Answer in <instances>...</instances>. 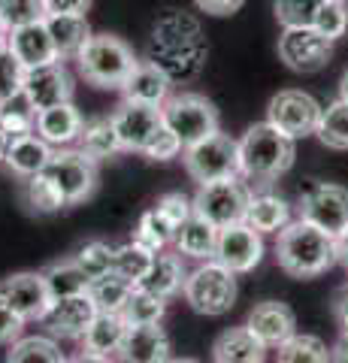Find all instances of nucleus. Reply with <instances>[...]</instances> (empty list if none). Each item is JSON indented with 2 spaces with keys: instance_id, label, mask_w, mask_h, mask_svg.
Returning a JSON list of instances; mask_svg holds the SVG:
<instances>
[{
  "instance_id": "f257e3e1",
  "label": "nucleus",
  "mask_w": 348,
  "mask_h": 363,
  "mask_svg": "<svg viewBox=\"0 0 348 363\" xmlns=\"http://www.w3.org/2000/svg\"><path fill=\"white\" fill-rule=\"evenodd\" d=\"M206 58H209V43L194 16L170 9L167 16L155 21L149 37V61L158 64L170 76L173 85L197 79L200 70L206 67Z\"/></svg>"
},
{
  "instance_id": "f03ea898",
  "label": "nucleus",
  "mask_w": 348,
  "mask_h": 363,
  "mask_svg": "<svg viewBox=\"0 0 348 363\" xmlns=\"http://www.w3.org/2000/svg\"><path fill=\"white\" fill-rule=\"evenodd\" d=\"M276 260L288 276L294 279H312L327 272L339 260V245L336 236L318 230L309 221H291L276 242Z\"/></svg>"
},
{
  "instance_id": "7ed1b4c3",
  "label": "nucleus",
  "mask_w": 348,
  "mask_h": 363,
  "mask_svg": "<svg viewBox=\"0 0 348 363\" xmlns=\"http://www.w3.org/2000/svg\"><path fill=\"white\" fill-rule=\"evenodd\" d=\"M297 145L269 121L252 124L240 140V176L249 182H273L294 167Z\"/></svg>"
},
{
  "instance_id": "20e7f679",
  "label": "nucleus",
  "mask_w": 348,
  "mask_h": 363,
  "mask_svg": "<svg viewBox=\"0 0 348 363\" xmlns=\"http://www.w3.org/2000/svg\"><path fill=\"white\" fill-rule=\"evenodd\" d=\"M76 67L88 85L94 88H121L130 70L137 67V55L121 37L94 33L85 49L76 55Z\"/></svg>"
},
{
  "instance_id": "39448f33",
  "label": "nucleus",
  "mask_w": 348,
  "mask_h": 363,
  "mask_svg": "<svg viewBox=\"0 0 348 363\" xmlns=\"http://www.w3.org/2000/svg\"><path fill=\"white\" fill-rule=\"evenodd\" d=\"M182 291L194 312L218 318L224 312H230V306L237 303V272L212 257L191 272Z\"/></svg>"
},
{
  "instance_id": "423d86ee",
  "label": "nucleus",
  "mask_w": 348,
  "mask_h": 363,
  "mask_svg": "<svg viewBox=\"0 0 348 363\" xmlns=\"http://www.w3.org/2000/svg\"><path fill=\"white\" fill-rule=\"evenodd\" d=\"M164 124L170 128L182 145H197L200 140L218 133V109L209 97L197 94V91H182V94H170L167 104L161 106Z\"/></svg>"
},
{
  "instance_id": "0eeeda50",
  "label": "nucleus",
  "mask_w": 348,
  "mask_h": 363,
  "mask_svg": "<svg viewBox=\"0 0 348 363\" xmlns=\"http://www.w3.org/2000/svg\"><path fill=\"white\" fill-rule=\"evenodd\" d=\"M185 169L197 185L240 176V140L228 133H212L185 149Z\"/></svg>"
},
{
  "instance_id": "6e6552de",
  "label": "nucleus",
  "mask_w": 348,
  "mask_h": 363,
  "mask_svg": "<svg viewBox=\"0 0 348 363\" xmlns=\"http://www.w3.org/2000/svg\"><path fill=\"white\" fill-rule=\"evenodd\" d=\"M249 200H252V191L242 185L240 176H230V179H218V182L200 185L197 197H194V212L203 215L206 221H212L221 230V227L245 221Z\"/></svg>"
},
{
  "instance_id": "1a4fd4ad",
  "label": "nucleus",
  "mask_w": 348,
  "mask_h": 363,
  "mask_svg": "<svg viewBox=\"0 0 348 363\" xmlns=\"http://www.w3.org/2000/svg\"><path fill=\"white\" fill-rule=\"evenodd\" d=\"M49 176V182L61 191V197L67 206L82 203L94 194L97 188V161H91L79 149H61L52 155L49 167L43 169Z\"/></svg>"
},
{
  "instance_id": "9d476101",
  "label": "nucleus",
  "mask_w": 348,
  "mask_h": 363,
  "mask_svg": "<svg viewBox=\"0 0 348 363\" xmlns=\"http://www.w3.org/2000/svg\"><path fill=\"white\" fill-rule=\"evenodd\" d=\"M321 112H324V106L312 94L297 91V88H285L269 100L266 121L282 133H288L291 140H300V136H312L318 130Z\"/></svg>"
},
{
  "instance_id": "9b49d317",
  "label": "nucleus",
  "mask_w": 348,
  "mask_h": 363,
  "mask_svg": "<svg viewBox=\"0 0 348 363\" xmlns=\"http://www.w3.org/2000/svg\"><path fill=\"white\" fill-rule=\"evenodd\" d=\"M300 218L330 236H342L348 230V188L333 182L309 185L300 200Z\"/></svg>"
},
{
  "instance_id": "f8f14e48",
  "label": "nucleus",
  "mask_w": 348,
  "mask_h": 363,
  "mask_svg": "<svg viewBox=\"0 0 348 363\" xmlns=\"http://www.w3.org/2000/svg\"><path fill=\"white\" fill-rule=\"evenodd\" d=\"M279 58L294 73H318L333 58V43L315 28H285L279 37Z\"/></svg>"
},
{
  "instance_id": "ddd939ff",
  "label": "nucleus",
  "mask_w": 348,
  "mask_h": 363,
  "mask_svg": "<svg viewBox=\"0 0 348 363\" xmlns=\"http://www.w3.org/2000/svg\"><path fill=\"white\" fill-rule=\"evenodd\" d=\"M112 124H116L121 149L142 155V149L152 143V136L164 128V112H161V106L125 100V104L112 112Z\"/></svg>"
},
{
  "instance_id": "4468645a",
  "label": "nucleus",
  "mask_w": 348,
  "mask_h": 363,
  "mask_svg": "<svg viewBox=\"0 0 348 363\" xmlns=\"http://www.w3.org/2000/svg\"><path fill=\"white\" fill-rule=\"evenodd\" d=\"M264 257V240L252 224H230L218 230V245H215V260L233 272H252Z\"/></svg>"
},
{
  "instance_id": "2eb2a0df",
  "label": "nucleus",
  "mask_w": 348,
  "mask_h": 363,
  "mask_svg": "<svg viewBox=\"0 0 348 363\" xmlns=\"http://www.w3.org/2000/svg\"><path fill=\"white\" fill-rule=\"evenodd\" d=\"M21 88L25 94L33 100L37 109H49L73 100V76L64 67V61H52L43 67H33V70H25V79H21Z\"/></svg>"
},
{
  "instance_id": "dca6fc26",
  "label": "nucleus",
  "mask_w": 348,
  "mask_h": 363,
  "mask_svg": "<svg viewBox=\"0 0 348 363\" xmlns=\"http://www.w3.org/2000/svg\"><path fill=\"white\" fill-rule=\"evenodd\" d=\"M0 294L25 321H43L49 306L55 303L43 272H16V276L0 281Z\"/></svg>"
},
{
  "instance_id": "f3484780",
  "label": "nucleus",
  "mask_w": 348,
  "mask_h": 363,
  "mask_svg": "<svg viewBox=\"0 0 348 363\" xmlns=\"http://www.w3.org/2000/svg\"><path fill=\"white\" fill-rule=\"evenodd\" d=\"M97 318V306L91 300V294H76V297H64V300H55L46 312V327L52 336H61V339H82L85 330L91 327V321Z\"/></svg>"
},
{
  "instance_id": "a211bd4d",
  "label": "nucleus",
  "mask_w": 348,
  "mask_h": 363,
  "mask_svg": "<svg viewBox=\"0 0 348 363\" xmlns=\"http://www.w3.org/2000/svg\"><path fill=\"white\" fill-rule=\"evenodd\" d=\"M9 52L16 55V61L25 67V70H33V67H43V64H52V61H61L58 58V49L52 43V33L46 18L43 21H33V25L25 28H13L6 37Z\"/></svg>"
},
{
  "instance_id": "6ab92c4d",
  "label": "nucleus",
  "mask_w": 348,
  "mask_h": 363,
  "mask_svg": "<svg viewBox=\"0 0 348 363\" xmlns=\"http://www.w3.org/2000/svg\"><path fill=\"white\" fill-rule=\"evenodd\" d=\"M118 357L125 363H167L170 360V336L164 333L161 324H130Z\"/></svg>"
},
{
  "instance_id": "aec40b11",
  "label": "nucleus",
  "mask_w": 348,
  "mask_h": 363,
  "mask_svg": "<svg viewBox=\"0 0 348 363\" xmlns=\"http://www.w3.org/2000/svg\"><path fill=\"white\" fill-rule=\"evenodd\" d=\"M245 327L261 339L266 345H282L285 339H291L297 333V318L294 309L285 303H276V300H266V303H257L254 309L249 312V321Z\"/></svg>"
},
{
  "instance_id": "412c9836",
  "label": "nucleus",
  "mask_w": 348,
  "mask_h": 363,
  "mask_svg": "<svg viewBox=\"0 0 348 363\" xmlns=\"http://www.w3.org/2000/svg\"><path fill=\"white\" fill-rule=\"evenodd\" d=\"M170 76H167L158 64H152L149 58L137 61V67L130 70V76L125 79V100H133V104H149V106H164L167 97H170Z\"/></svg>"
},
{
  "instance_id": "4be33fe9",
  "label": "nucleus",
  "mask_w": 348,
  "mask_h": 363,
  "mask_svg": "<svg viewBox=\"0 0 348 363\" xmlns=\"http://www.w3.org/2000/svg\"><path fill=\"white\" fill-rule=\"evenodd\" d=\"M52 155H55V145H49L37 130H33V133L13 136V143H9V152H6V157H4V164L13 169L16 176L30 179V176H40L43 169L49 167Z\"/></svg>"
},
{
  "instance_id": "5701e85b",
  "label": "nucleus",
  "mask_w": 348,
  "mask_h": 363,
  "mask_svg": "<svg viewBox=\"0 0 348 363\" xmlns=\"http://www.w3.org/2000/svg\"><path fill=\"white\" fill-rule=\"evenodd\" d=\"M82 128H85V118H82V112L73 106V100L37 112V133L49 145H70V143H76L79 140V133H82Z\"/></svg>"
},
{
  "instance_id": "b1692460",
  "label": "nucleus",
  "mask_w": 348,
  "mask_h": 363,
  "mask_svg": "<svg viewBox=\"0 0 348 363\" xmlns=\"http://www.w3.org/2000/svg\"><path fill=\"white\" fill-rule=\"evenodd\" d=\"M173 245L179 255H188L197 260H212L215 257V245H218V227L194 212L191 218H185L176 227Z\"/></svg>"
},
{
  "instance_id": "393cba45",
  "label": "nucleus",
  "mask_w": 348,
  "mask_h": 363,
  "mask_svg": "<svg viewBox=\"0 0 348 363\" xmlns=\"http://www.w3.org/2000/svg\"><path fill=\"white\" fill-rule=\"evenodd\" d=\"M215 363H264L266 342H261L249 327H230L212 345Z\"/></svg>"
},
{
  "instance_id": "a878e982",
  "label": "nucleus",
  "mask_w": 348,
  "mask_h": 363,
  "mask_svg": "<svg viewBox=\"0 0 348 363\" xmlns=\"http://www.w3.org/2000/svg\"><path fill=\"white\" fill-rule=\"evenodd\" d=\"M128 321L121 312H97V318L91 321V327L85 330L82 336V351H94V354H118L121 351V342L128 336Z\"/></svg>"
},
{
  "instance_id": "bb28decb",
  "label": "nucleus",
  "mask_w": 348,
  "mask_h": 363,
  "mask_svg": "<svg viewBox=\"0 0 348 363\" xmlns=\"http://www.w3.org/2000/svg\"><path fill=\"white\" fill-rule=\"evenodd\" d=\"M46 25H49L52 43H55V49H58L61 61L76 58V55L85 49V43L94 37L85 16H46Z\"/></svg>"
},
{
  "instance_id": "cd10ccee",
  "label": "nucleus",
  "mask_w": 348,
  "mask_h": 363,
  "mask_svg": "<svg viewBox=\"0 0 348 363\" xmlns=\"http://www.w3.org/2000/svg\"><path fill=\"white\" fill-rule=\"evenodd\" d=\"M245 224H252L257 233H282L291 224V209L282 197L276 194H252L249 212H245Z\"/></svg>"
},
{
  "instance_id": "c85d7f7f",
  "label": "nucleus",
  "mask_w": 348,
  "mask_h": 363,
  "mask_svg": "<svg viewBox=\"0 0 348 363\" xmlns=\"http://www.w3.org/2000/svg\"><path fill=\"white\" fill-rule=\"evenodd\" d=\"M185 279H188V272L182 267V257L179 255H158L152 269H149V276L140 281V288L158 294V297H164V300H170L173 294H179L185 288Z\"/></svg>"
},
{
  "instance_id": "c756f323",
  "label": "nucleus",
  "mask_w": 348,
  "mask_h": 363,
  "mask_svg": "<svg viewBox=\"0 0 348 363\" xmlns=\"http://www.w3.org/2000/svg\"><path fill=\"white\" fill-rule=\"evenodd\" d=\"M79 152H85L91 161H106V157L125 152L121 149V140L116 133V124L112 118H94V121H85V128L79 133Z\"/></svg>"
},
{
  "instance_id": "7c9ffc66",
  "label": "nucleus",
  "mask_w": 348,
  "mask_h": 363,
  "mask_svg": "<svg viewBox=\"0 0 348 363\" xmlns=\"http://www.w3.org/2000/svg\"><path fill=\"white\" fill-rule=\"evenodd\" d=\"M37 106L33 100L25 94V88L13 91L9 97L0 100V128L13 136H21V133H33L37 130Z\"/></svg>"
},
{
  "instance_id": "2f4dec72",
  "label": "nucleus",
  "mask_w": 348,
  "mask_h": 363,
  "mask_svg": "<svg viewBox=\"0 0 348 363\" xmlns=\"http://www.w3.org/2000/svg\"><path fill=\"white\" fill-rule=\"evenodd\" d=\"M43 279H46V288L52 294V300L76 297V294H85L88 285H91L73 257L70 260H58V264H49L46 269H43Z\"/></svg>"
},
{
  "instance_id": "473e14b6",
  "label": "nucleus",
  "mask_w": 348,
  "mask_h": 363,
  "mask_svg": "<svg viewBox=\"0 0 348 363\" xmlns=\"http://www.w3.org/2000/svg\"><path fill=\"white\" fill-rule=\"evenodd\" d=\"M133 288L137 285H130V281L121 279L118 272H109L103 279H94L91 285H88V294H91L97 312H125Z\"/></svg>"
},
{
  "instance_id": "72a5a7b5",
  "label": "nucleus",
  "mask_w": 348,
  "mask_h": 363,
  "mask_svg": "<svg viewBox=\"0 0 348 363\" xmlns=\"http://www.w3.org/2000/svg\"><path fill=\"white\" fill-rule=\"evenodd\" d=\"M67 357L61 354V348L49 336H18L9 345L6 363H64Z\"/></svg>"
},
{
  "instance_id": "f704fd0d",
  "label": "nucleus",
  "mask_w": 348,
  "mask_h": 363,
  "mask_svg": "<svg viewBox=\"0 0 348 363\" xmlns=\"http://www.w3.org/2000/svg\"><path fill=\"white\" fill-rule=\"evenodd\" d=\"M315 136L333 152H348V104L342 97L333 100V104L321 112Z\"/></svg>"
},
{
  "instance_id": "c9c22d12",
  "label": "nucleus",
  "mask_w": 348,
  "mask_h": 363,
  "mask_svg": "<svg viewBox=\"0 0 348 363\" xmlns=\"http://www.w3.org/2000/svg\"><path fill=\"white\" fill-rule=\"evenodd\" d=\"M276 363H333L327 345L318 336H306V333H294L279 345Z\"/></svg>"
},
{
  "instance_id": "e433bc0d",
  "label": "nucleus",
  "mask_w": 348,
  "mask_h": 363,
  "mask_svg": "<svg viewBox=\"0 0 348 363\" xmlns=\"http://www.w3.org/2000/svg\"><path fill=\"white\" fill-rule=\"evenodd\" d=\"M155 257H158V252H152L149 245H142V242L133 240L128 245L116 248V272L121 279H128L130 285H140V281L149 276Z\"/></svg>"
},
{
  "instance_id": "4c0bfd02",
  "label": "nucleus",
  "mask_w": 348,
  "mask_h": 363,
  "mask_svg": "<svg viewBox=\"0 0 348 363\" xmlns=\"http://www.w3.org/2000/svg\"><path fill=\"white\" fill-rule=\"evenodd\" d=\"M25 203H28V209L33 215H55V212H61L67 206L61 191L52 185L46 173L25 179Z\"/></svg>"
},
{
  "instance_id": "58836bf2",
  "label": "nucleus",
  "mask_w": 348,
  "mask_h": 363,
  "mask_svg": "<svg viewBox=\"0 0 348 363\" xmlns=\"http://www.w3.org/2000/svg\"><path fill=\"white\" fill-rule=\"evenodd\" d=\"M173 236H176V224L167 218V215L158 206H155V209H149L140 218L137 236H133V240L142 242V245H149L152 252H161V248H167V245L173 242Z\"/></svg>"
},
{
  "instance_id": "ea45409f",
  "label": "nucleus",
  "mask_w": 348,
  "mask_h": 363,
  "mask_svg": "<svg viewBox=\"0 0 348 363\" xmlns=\"http://www.w3.org/2000/svg\"><path fill=\"white\" fill-rule=\"evenodd\" d=\"M73 260L79 264V269L88 276V281H94V279H103L109 276V272H116V248L106 245V242H85L79 252L73 255Z\"/></svg>"
},
{
  "instance_id": "a19ab883",
  "label": "nucleus",
  "mask_w": 348,
  "mask_h": 363,
  "mask_svg": "<svg viewBox=\"0 0 348 363\" xmlns=\"http://www.w3.org/2000/svg\"><path fill=\"white\" fill-rule=\"evenodd\" d=\"M164 312H167V300L158 297V294H152V291H145V288L137 285L121 315H125V321H128V324H161Z\"/></svg>"
},
{
  "instance_id": "79ce46f5",
  "label": "nucleus",
  "mask_w": 348,
  "mask_h": 363,
  "mask_svg": "<svg viewBox=\"0 0 348 363\" xmlns=\"http://www.w3.org/2000/svg\"><path fill=\"white\" fill-rule=\"evenodd\" d=\"M324 0H276V18L282 28H312Z\"/></svg>"
},
{
  "instance_id": "37998d69",
  "label": "nucleus",
  "mask_w": 348,
  "mask_h": 363,
  "mask_svg": "<svg viewBox=\"0 0 348 363\" xmlns=\"http://www.w3.org/2000/svg\"><path fill=\"white\" fill-rule=\"evenodd\" d=\"M43 18H46V4L43 0H0V21L6 25V30L25 28Z\"/></svg>"
},
{
  "instance_id": "c03bdc74",
  "label": "nucleus",
  "mask_w": 348,
  "mask_h": 363,
  "mask_svg": "<svg viewBox=\"0 0 348 363\" xmlns=\"http://www.w3.org/2000/svg\"><path fill=\"white\" fill-rule=\"evenodd\" d=\"M312 28H315L318 33H324L330 43H336L339 37L348 33V6L342 4V0H324V6H321V13H318Z\"/></svg>"
},
{
  "instance_id": "a18cd8bd",
  "label": "nucleus",
  "mask_w": 348,
  "mask_h": 363,
  "mask_svg": "<svg viewBox=\"0 0 348 363\" xmlns=\"http://www.w3.org/2000/svg\"><path fill=\"white\" fill-rule=\"evenodd\" d=\"M182 149H185L182 140H179V136L164 124V128L152 136V143L142 149V155L149 157V161H161L164 164V161H173V157L182 155Z\"/></svg>"
},
{
  "instance_id": "49530a36",
  "label": "nucleus",
  "mask_w": 348,
  "mask_h": 363,
  "mask_svg": "<svg viewBox=\"0 0 348 363\" xmlns=\"http://www.w3.org/2000/svg\"><path fill=\"white\" fill-rule=\"evenodd\" d=\"M21 79H25V67L16 61V55L9 52V45H0V100L9 97L13 91L21 88Z\"/></svg>"
},
{
  "instance_id": "de8ad7c7",
  "label": "nucleus",
  "mask_w": 348,
  "mask_h": 363,
  "mask_svg": "<svg viewBox=\"0 0 348 363\" xmlns=\"http://www.w3.org/2000/svg\"><path fill=\"white\" fill-rule=\"evenodd\" d=\"M158 209L179 227L185 218H191V215H194V200L185 197L182 191H173V194H164V197L158 200Z\"/></svg>"
},
{
  "instance_id": "09e8293b",
  "label": "nucleus",
  "mask_w": 348,
  "mask_h": 363,
  "mask_svg": "<svg viewBox=\"0 0 348 363\" xmlns=\"http://www.w3.org/2000/svg\"><path fill=\"white\" fill-rule=\"evenodd\" d=\"M21 327H25V318H21L13 306L6 303L4 294H0V345H13L21 336Z\"/></svg>"
},
{
  "instance_id": "8fccbe9b",
  "label": "nucleus",
  "mask_w": 348,
  "mask_h": 363,
  "mask_svg": "<svg viewBox=\"0 0 348 363\" xmlns=\"http://www.w3.org/2000/svg\"><path fill=\"white\" fill-rule=\"evenodd\" d=\"M46 16H85L91 9V0H43Z\"/></svg>"
},
{
  "instance_id": "3c124183",
  "label": "nucleus",
  "mask_w": 348,
  "mask_h": 363,
  "mask_svg": "<svg viewBox=\"0 0 348 363\" xmlns=\"http://www.w3.org/2000/svg\"><path fill=\"white\" fill-rule=\"evenodd\" d=\"M245 0H194V6L206 16H233L240 13Z\"/></svg>"
},
{
  "instance_id": "603ef678",
  "label": "nucleus",
  "mask_w": 348,
  "mask_h": 363,
  "mask_svg": "<svg viewBox=\"0 0 348 363\" xmlns=\"http://www.w3.org/2000/svg\"><path fill=\"white\" fill-rule=\"evenodd\" d=\"M330 357H333V363H348V330H342L339 339L333 342Z\"/></svg>"
},
{
  "instance_id": "864d4df0",
  "label": "nucleus",
  "mask_w": 348,
  "mask_h": 363,
  "mask_svg": "<svg viewBox=\"0 0 348 363\" xmlns=\"http://www.w3.org/2000/svg\"><path fill=\"white\" fill-rule=\"evenodd\" d=\"M64 363H116V360L106 357V354H94V351H79V354L67 357Z\"/></svg>"
},
{
  "instance_id": "5fc2aeb1",
  "label": "nucleus",
  "mask_w": 348,
  "mask_h": 363,
  "mask_svg": "<svg viewBox=\"0 0 348 363\" xmlns=\"http://www.w3.org/2000/svg\"><path fill=\"white\" fill-rule=\"evenodd\" d=\"M336 321H339L342 330H348V288L336 297Z\"/></svg>"
},
{
  "instance_id": "6e6d98bb",
  "label": "nucleus",
  "mask_w": 348,
  "mask_h": 363,
  "mask_svg": "<svg viewBox=\"0 0 348 363\" xmlns=\"http://www.w3.org/2000/svg\"><path fill=\"white\" fill-rule=\"evenodd\" d=\"M336 245H339V260L348 267V230L342 236H336Z\"/></svg>"
},
{
  "instance_id": "4d7b16f0",
  "label": "nucleus",
  "mask_w": 348,
  "mask_h": 363,
  "mask_svg": "<svg viewBox=\"0 0 348 363\" xmlns=\"http://www.w3.org/2000/svg\"><path fill=\"white\" fill-rule=\"evenodd\" d=\"M9 143H13V133H6L4 128H0V161H4L6 152H9Z\"/></svg>"
},
{
  "instance_id": "13d9d810",
  "label": "nucleus",
  "mask_w": 348,
  "mask_h": 363,
  "mask_svg": "<svg viewBox=\"0 0 348 363\" xmlns=\"http://www.w3.org/2000/svg\"><path fill=\"white\" fill-rule=\"evenodd\" d=\"M339 97L348 104V70H345V73H342V79H339Z\"/></svg>"
},
{
  "instance_id": "bf43d9fd",
  "label": "nucleus",
  "mask_w": 348,
  "mask_h": 363,
  "mask_svg": "<svg viewBox=\"0 0 348 363\" xmlns=\"http://www.w3.org/2000/svg\"><path fill=\"white\" fill-rule=\"evenodd\" d=\"M6 37H9V30H6V25H4V21H0V45L6 43Z\"/></svg>"
},
{
  "instance_id": "052dcab7",
  "label": "nucleus",
  "mask_w": 348,
  "mask_h": 363,
  "mask_svg": "<svg viewBox=\"0 0 348 363\" xmlns=\"http://www.w3.org/2000/svg\"><path fill=\"white\" fill-rule=\"evenodd\" d=\"M167 363H200V360H191V357H176V360H167Z\"/></svg>"
},
{
  "instance_id": "680f3d73",
  "label": "nucleus",
  "mask_w": 348,
  "mask_h": 363,
  "mask_svg": "<svg viewBox=\"0 0 348 363\" xmlns=\"http://www.w3.org/2000/svg\"><path fill=\"white\" fill-rule=\"evenodd\" d=\"M342 4H348V0H342Z\"/></svg>"
}]
</instances>
